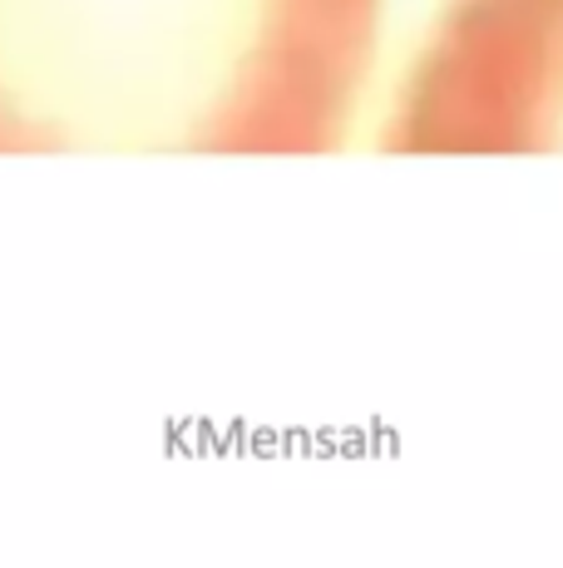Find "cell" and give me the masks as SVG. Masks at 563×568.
<instances>
[{"label": "cell", "instance_id": "obj_1", "mask_svg": "<svg viewBox=\"0 0 563 568\" xmlns=\"http://www.w3.org/2000/svg\"><path fill=\"white\" fill-rule=\"evenodd\" d=\"M381 0H0V154H337Z\"/></svg>", "mask_w": 563, "mask_h": 568}, {"label": "cell", "instance_id": "obj_2", "mask_svg": "<svg viewBox=\"0 0 563 568\" xmlns=\"http://www.w3.org/2000/svg\"><path fill=\"white\" fill-rule=\"evenodd\" d=\"M386 154H563V0H450L396 94Z\"/></svg>", "mask_w": 563, "mask_h": 568}]
</instances>
